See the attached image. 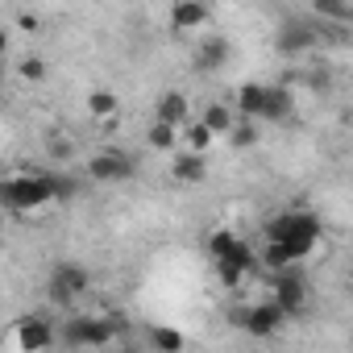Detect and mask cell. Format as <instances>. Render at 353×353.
I'll use <instances>...</instances> for the list:
<instances>
[{
  "instance_id": "obj_25",
  "label": "cell",
  "mask_w": 353,
  "mask_h": 353,
  "mask_svg": "<svg viewBox=\"0 0 353 353\" xmlns=\"http://www.w3.org/2000/svg\"><path fill=\"white\" fill-rule=\"evenodd\" d=\"M145 141H150L154 150H174V145H179V129H170V125H158V121H150V129H145Z\"/></svg>"
},
{
  "instance_id": "obj_14",
  "label": "cell",
  "mask_w": 353,
  "mask_h": 353,
  "mask_svg": "<svg viewBox=\"0 0 353 353\" xmlns=\"http://www.w3.org/2000/svg\"><path fill=\"white\" fill-rule=\"evenodd\" d=\"M196 121H200L216 141H225V137H229V129L237 125V112H233V104L212 100V104H204V108H200V117H196Z\"/></svg>"
},
{
  "instance_id": "obj_11",
  "label": "cell",
  "mask_w": 353,
  "mask_h": 353,
  "mask_svg": "<svg viewBox=\"0 0 353 353\" xmlns=\"http://www.w3.org/2000/svg\"><path fill=\"white\" fill-rule=\"evenodd\" d=\"M254 266H258L254 245H250V241H237V250H233L229 258H221V262H216V274H221V283H225V287H241V283L254 274Z\"/></svg>"
},
{
  "instance_id": "obj_28",
  "label": "cell",
  "mask_w": 353,
  "mask_h": 353,
  "mask_svg": "<svg viewBox=\"0 0 353 353\" xmlns=\"http://www.w3.org/2000/svg\"><path fill=\"white\" fill-rule=\"evenodd\" d=\"M9 50V30H0V54Z\"/></svg>"
},
{
  "instance_id": "obj_4",
  "label": "cell",
  "mask_w": 353,
  "mask_h": 353,
  "mask_svg": "<svg viewBox=\"0 0 353 353\" xmlns=\"http://www.w3.org/2000/svg\"><path fill=\"white\" fill-rule=\"evenodd\" d=\"M320 233H324L320 221L303 208H287L274 221H266V229H262L266 241H320Z\"/></svg>"
},
{
  "instance_id": "obj_3",
  "label": "cell",
  "mask_w": 353,
  "mask_h": 353,
  "mask_svg": "<svg viewBox=\"0 0 353 353\" xmlns=\"http://www.w3.org/2000/svg\"><path fill=\"white\" fill-rule=\"evenodd\" d=\"M59 336H63L71 349H104V345L117 341L108 316H71V320L59 328Z\"/></svg>"
},
{
  "instance_id": "obj_9",
  "label": "cell",
  "mask_w": 353,
  "mask_h": 353,
  "mask_svg": "<svg viewBox=\"0 0 353 353\" xmlns=\"http://www.w3.org/2000/svg\"><path fill=\"white\" fill-rule=\"evenodd\" d=\"M270 303H274L283 316H291V312H303V307H307V283H303V274H299V270H283V274L274 279Z\"/></svg>"
},
{
  "instance_id": "obj_7",
  "label": "cell",
  "mask_w": 353,
  "mask_h": 353,
  "mask_svg": "<svg viewBox=\"0 0 353 353\" xmlns=\"http://www.w3.org/2000/svg\"><path fill=\"white\" fill-rule=\"evenodd\" d=\"M283 320H287V316H283L270 299H262V303H245V307L233 312V324L245 328L250 336H274V332L283 328Z\"/></svg>"
},
{
  "instance_id": "obj_21",
  "label": "cell",
  "mask_w": 353,
  "mask_h": 353,
  "mask_svg": "<svg viewBox=\"0 0 353 353\" xmlns=\"http://www.w3.org/2000/svg\"><path fill=\"white\" fill-rule=\"evenodd\" d=\"M291 108H295V96L287 92V88H266V104H262V121H287L291 117Z\"/></svg>"
},
{
  "instance_id": "obj_12",
  "label": "cell",
  "mask_w": 353,
  "mask_h": 353,
  "mask_svg": "<svg viewBox=\"0 0 353 353\" xmlns=\"http://www.w3.org/2000/svg\"><path fill=\"white\" fill-rule=\"evenodd\" d=\"M154 121H158V125H170V129H183V125L192 121V100H188L183 92H166V96L158 100V108H154Z\"/></svg>"
},
{
  "instance_id": "obj_5",
  "label": "cell",
  "mask_w": 353,
  "mask_h": 353,
  "mask_svg": "<svg viewBox=\"0 0 353 353\" xmlns=\"http://www.w3.org/2000/svg\"><path fill=\"white\" fill-rule=\"evenodd\" d=\"M46 291H50V303H54V307H71L75 299H83V295L92 291V274H88V266H79V262H59Z\"/></svg>"
},
{
  "instance_id": "obj_29",
  "label": "cell",
  "mask_w": 353,
  "mask_h": 353,
  "mask_svg": "<svg viewBox=\"0 0 353 353\" xmlns=\"http://www.w3.org/2000/svg\"><path fill=\"white\" fill-rule=\"evenodd\" d=\"M0 83H5V67H0Z\"/></svg>"
},
{
  "instance_id": "obj_17",
  "label": "cell",
  "mask_w": 353,
  "mask_h": 353,
  "mask_svg": "<svg viewBox=\"0 0 353 353\" xmlns=\"http://www.w3.org/2000/svg\"><path fill=\"white\" fill-rule=\"evenodd\" d=\"M279 50L283 54H303V50H312L316 46V26H307V21H291V26H283L279 30Z\"/></svg>"
},
{
  "instance_id": "obj_2",
  "label": "cell",
  "mask_w": 353,
  "mask_h": 353,
  "mask_svg": "<svg viewBox=\"0 0 353 353\" xmlns=\"http://www.w3.org/2000/svg\"><path fill=\"white\" fill-rule=\"evenodd\" d=\"M54 336H59V328L46 316H21L5 332V341H0V353H50Z\"/></svg>"
},
{
  "instance_id": "obj_6",
  "label": "cell",
  "mask_w": 353,
  "mask_h": 353,
  "mask_svg": "<svg viewBox=\"0 0 353 353\" xmlns=\"http://www.w3.org/2000/svg\"><path fill=\"white\" fill-rule=\"evenodd\" d=\"M83 174H88L92 183H125V179L137 174V162L129 154H121V150H100V154L88 158Z\"/></svg>"
},
{
  "instance_id": "obj_15",
  "label": "cell",
  "mask_w": 353,
  "mask_h": 353,
  "mask_svg": "<svg viewBox=\"0 0 353 353\" xmlns=\"http://www.w3.org/2000/svg\"><path fill=\"white\" fill-rule=\"evenodd\" d=\"M262 104H266V83H241L233 96V112L237 121H262Z\"/></svg>"
},
{
  "instance_id": "obj_16",
  "label": "cell",
  "mask_w": 353,
  "mask_h": 353,
  "mask_svg": "<svg viewBox=\"0 0 353 353\" xmlns=\"http://www.w3.org/2000/svg\"><path fill=\"white\" fill-rule=\"evenodd\" d=\"M42 150H46V158L54 162V170H67V166L75 162V154H79V145H75V137H71L67 129H50V133L42 137Z\"/></svg>"
},
{
  "instance_id": "obj_8",
  "label": "cell",
  "mask_w": 353,
  "mask_h": 353,
  "mask_svg": "<svg viewBox=\"0 0 353 353\" xmlns=\"http://www.w3.org/2000/svg\"><path fill=\"white\" fill-rule=\"evenodd\" d=\"M316 250H320V241H266L262 245V262L274 274H283V270H295L299 262H307Z\"/></svg>"
},
{
  "instance_id": "obj_22",
  "label": "cell",
  "mask_w": 353,
  "mask_h": 353,
  "mask_svg": "<svg viewBox=\"0 0 353 353\" xmlns=\"http://www.w3.org/2000/svg\"><path fill=\"white\" fill-rule=\"evenodd\" d=\"M150 349L154 353H188V336L170 324H158V328H150Z\"/></svg>"
},
{
  "instance_id": "obj_24",
  "label": "cell",
  "mask_w": 353,
  "mask_h": 353,
  "mask_svg": "<svg viewBox=\"0 0 353 353\" xmlns=\"http://www.w3.org/2000/svg\"><path fill=\"white\" fill-rule=\"evenodd\" d=\"M17 75H21L26 83H42V79L50 75V67H46L42 54H21V59H17Z\"/></svg>"
},
{
  "instance_id": "obj_1",
  "label": "cell",
  "mask_w": 353,
  "mask_h": 353,
  "mask_svg": "<svg viewBox=\"0 0 353 353\" xmlns=\"http://www.w3.org/2000/svg\"><path fill=\"white\" fill-rule=\"evenodd\" d=\"M54 204V188H50V170H17L9 179H0V208L5 212H38Z\"/></svg>"
},
{
  "instance_id": "obj_26",
  "label": "cell",
  "mask_w": 353,
  "mask_h": 353,
  "mask_svg": "<svg viewBox=\"0 0 353 353\" xmlns=\"http://www.w3.org/2000/svg\"><path fill=\"white\" fill-rule=\"evenodd\" d=\"M225 141H233V145L250 150V145H258V125H254V121H237V125L229 129V137H225Z\"/></svg>"
},
{
  "instance_id": "obj_10",
  "label": "cell",
  "mask_w": 353,
  "mask_h": 353,
  "mask_svg": "<svg viewBox=\"0 0 353 353\" xmlns=\"http://www.w3.org/2000/svg\"><path fill=\"white\" fill-rule=\"evenodd\" d=\"M212 26V9L200 0H174L170 5V34H200Z\"/></svg>"
},
{
  "instance_id": "obj_20",
  "label": "cell",
  "mask_w": 353,
  "mask_h": 353,
  "mask_svg": "<svg viewBox=\"0 0 353 353\" xmlns=\"http://www.w3.org/2000/svg\"><path fill=\"white\" fill-rule=\"evenodd\" d=\"M179 145H183V154H200V158H208V150L216 145V137H212L196 117H192V121L179 129Z\"/></svg>"
},
{
  "instance_id": "obj_19",
  "label": "cell",
  "mask_w": 353,
  "mask_h": 353,
  "mask_svg": "<svg viewBox=\"0 0 353 353\" xmlns=\"http://www.w3.org/2000/svg\"><path fill=\"white\" fill-rule=\"evenodd\" d=\"M229 54H233V50H229V38H225V34H208L204 46H200V54H196V71H204V75H208V71H221V67L229 63Z\"/></svg>"
},
{
  "instance_id": "obj_27",
  "label": "cell",
  "mask_w": 353,
  "mask_h": 353,
  "mask_svg": "<svg viewBox=\"0 0 353 353\" xmlns=\"http://www.w3.org/2000/svg\"><path fill=\"white\" fill-rule=\"evenodd\" d=\"M17 30H38V17L34 13H17Z\"/></svg>"
},
{
  "instance_id": "obj_18",
  "label": "cell",
  "mask_w": 353,
  "mask_h": 353,
  "mask_svg": "<svg viewBox=\"0 0 353 353\" xmlns=\"http://www.w3.org/2000/svg\"><path fill=\"white\" fill-rule=\"evenodd\" d=\"M170 179H174V183H204V179H208V158L179 150V154L170 158Z\"/></svg>"
},
{
  "instance_id": "obj_13",
  "label": "cell",
  "mask_w": 353,
  "mask_h": 353,
  "mask_svg": "<svg viewBox=\"0 0 353 353\" xmlns=\"http://www.w3.org/2000/svg\"><path fill=\"white\" fill-rule=\"evenodd\" d=\"M88 117L96 125H117L121 121V96L112 88H92L88 92Z\"/></svg>"
},
{
  "instance_id": "obj_23",
  "label": "cell",
  "mask_w": 353,
  "mask_h": 353,
  "mask_svg": "<svg viewBox=\"0 0 353 353\" xmlns=\"http://www.w3.org/2000/svg\"><path fill=\"white\" fill-rule=\"evenodd\" d=\"M237 241H241V237H237L233 229H212V233H208V258H212V262L229 258V254L237 250Z\"/></svg>"
}]
</instances>
